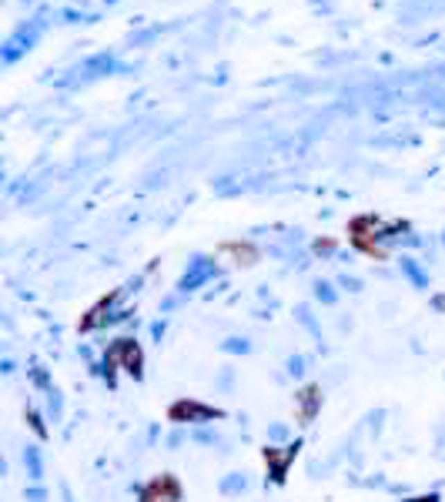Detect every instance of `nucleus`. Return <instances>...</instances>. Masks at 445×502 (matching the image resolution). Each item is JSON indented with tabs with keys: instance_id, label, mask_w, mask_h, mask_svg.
Masks as SVG:
<instances>
[{
	"instance_id": "obj_1",
	"label": "nucleus",
	"mask_w": 445,
	"mask_h": 502,
	"mask_svg": "<svg viewBox=\"0 0 445 502\" xmlns=\"http://www.w3.org/2000/svg\"><path fill=\"white\" fill-rule=\"evenodd\" d=\"M137 285H141V278H134V282H128L124 288L117 291V295H111L107 302H101L87 318H84V329H104V325H114V322H124L128 318V305H124V298L131 295V291H137Z\"/></svg>"
},
{
	"instance_id": "obj_2",
	"label": "nucleus",
	"mask_w": 445,
	"mask_h": 502,
	"mask_svg": "<svg viewBox=\"0 0 445 502\" xmlns=\"http://www.w3.org/2000/svg\"><path fill=\"white\" fill-rule=\"evenodd\" d=\"M40 31H44V17H34L30 24L17 27L10 37L3 40V47H0V60L10 67V64H17L20 58H27V54L34 51V44H37Z\"/></svg>"
},
{
	"instance_id": "obj_3",
	"label": "nucleus",
	"mask_w": 445,
	"mask_h": 502,
	"mask_svg": "<svg viewBox=\"0 0 445 502\" xmlns=\"http://www.w3.org/2000/svg\"><path fill=\"white\" fill-rule=\"evenodd\" d=\"M214 275H218V261L208 258V254H194L191 261H188V268H184V275H181V282H177V291L181 295L198 291L201 285H208Z\"/></svg>"
},
{
	"instance_id": "obj_4",
	"label": "nucleus",
	"mask_w": 445,
	"mask_h": 502,
	"mask_svg": "<svg viewBox=\"0 0 445 502\" xmlns=\"http://www.w3.org/2000/svg\"><path fill=\"white\" fill-rule=\"evenodd\" d=\"M114 71H121L117 58L111 54V51H101V54H91L87 60H80V64L74 67V71H71V74H74V80H97V78H107V74H114Z\"/></svg>"
},
{
	"instance_id": "obj_5",
	"label": "nucleus",
	"mask_w": 445,
	"mask_h": 502,
	"mask_svg": "<svg viewBox=\"0 0 445 502\" xmlns=\"http://www.w3.org/2000/svg\"><path fill=\"white\" fill-rule=\"evenodd\" d=\"M225 412L221 408H211V406H201V402H194V399H181L171 406V419L175 422H191V425H208L214 419H221Z\"/></svg>"
},
{
	"instance_id": "obj_6",
	"label": "nucleus",
	"mask_w": 445,
	"mask_h": 502,
	"mask_svg": "<svg viewBox=\"0 0 445 502\" xmlns=\"http://www.w3.org/2000/svg\"><path fill=\"white\" fill-rule=\"evenodd\" d=\"M107 358H111V362H121L134 379H141V348H137L134 338H117L114 348L107 352Z\"/></svg>"
},
{
	"instance_id": "obj_7",
	"label": "nucleus",
	"mask_w": 445,
	"mask_h": 502,
	"mask_svg": "<svg viewBox=\"0 0 445 502\" xmlns=\"http://www.w3.org/2000/svg\"><path fill=\"white\" fill-rule=\"evenodd\" d=\"M181 492H177V483L171 476H161L148 489H141V502H177Z\"/></svg>"
},
{
	"instance_id": "obj_8",
	"label": "nucleus",
	"mask_w": 445,
	"mask_h": 502,
	"mask_svg": "<svg viewBox=\"0 0 445 502\" xmlns=\"http://www.w3.org/2000/svg\"><path fill=\"white\" fill-rule=\"evenodd\" d=\"M295 452H298V442L288 445L285 452H278V449H265V459L271 462V479H274V483H281V479H285V472H288V462L295 459Z\"/></svg>"
},
{
	"instance_id": "obj_9",
	"label": "nucleus",
	"mask_w": 445,
	"mask_h": 502,
	"mask_svg": "<svg viewBox=\"0 0 445 502\" xmlns=\"http://www.w3.org/2000/svg\"><path fill=\"white\" fill-rule=\"evenodd\" d=\"M24 469H27V479H30V483H40V479H44V459H40L37 445H27V449H24Z\"/></svg>"
},
{
	"instance_id": "obj_10",
	"label": "nucleus",
	"mask_w": 445,
	"mask_h": 502,
	"mask_svg": "<svg viewBox=\"0 0 445 502\" xmlns=\"http://www.w3.org/2000/svg\"><path fill=\"white\" fill-rule=\"evenodd\" d=\"M399 265H402V275H405V278L412 282V285H415V288H428V275L422 271V265H419L415 258H408V254H405Z\"/></svg>"
},
{
	"instance_id": "obj_11",
	"label": "nucleus",
	"mask_w": 445,
	"mask_h": 502,
	"mask_svg": "<svg viewBox=\"0 0 445 502\" xmlns=\"http://www.w3.org/2000/svg\"><path fill=\"white\" fill-rule=\"evenodd\" d=\"M311 295H315V302H322V305H335V302H338L335 285H331V282H322V278L311 285Z\"/></svg>"
},
{
	"instance_id": "obj_12",
	"label": "nucleus",
	"mask_w": 445,
	"mask_h": 502,
	"mask_svg": "<svg viewBox=\"0 0 445 502\" xmlns=\"http://www.w3.org/2000/svg\"><path fill=\"white\" fill-rule=\"evenodd\" d=\"M245 489H248V476H245V472H232V476L221 479V492H225V496H238V492H245Z\"/></svg>"
},
{
	"instance_id": "obj_13",
	"label": "nucleus",
	"mask_w": 445,
	"mask_h": 502,
	"mask_svg": "<svg viewBox=\"0 0 445 502\" xmlns=\"http://www.w3.org/2000/svg\"><path fill=\"white\" fill-rule=\"evenodd\" d=\"M295 318H298V322H302V325H305V329H308L311 335L322 342V329H318V322H315V315H311L308 305H298V309H295Z\"/></svg>"
},
{
	"instance_id": "obj_14",
	"label": "nucleus",
	"mask_w": 445,
	"mask_h": 502,
	"mask_svg": "<svg viewBox=\"0 0 445 502\" xmlns=\"http://www.w3.org/2000/svg\"><path fill=\"white\" fill-rule=\"evenodd\" d=\"M221 352H228V355H248V352H252V342L234 335V338H225V342H221Z\"/></svg>"
},
{
	"instance_id": "obj_15",
	"label": "nucleus",
	"mask_w": 445,
	"mask_h": 502,
	"mask_svg": "<svg viewBox=\"0 0 445 502\" xmlns=\"http://www.w3.org/2000/svg\"><path fill=\"white\" fill-rule=\"evenodd\" d=\"M318 399H322V395H318V388H305V392H302V415H305V419H311V415H315Z\"/></svg>"
},
{
	"instance_id": "obj_16",
	"label": "nucleus",
	"mask_w": 445,
	"mask_h": 502,
	"mask_svg": "<svg viewBox=\"0 0 445 502\" xmlns=\"http://www.w3.org/2000/svg\"><path fill=\"white\" fill-rule=\"evenodd\" d=\"M47 412H51V422H60V412H64V399H60L58 388L47 392Z\"/></svg>"
},
{
	"instance_id": "obj_17",
	"label": "nucleus",
	"mask_w": 445,
	"mask_h": 502,
	"mask_svg": "<svg viewBox=\"0 0 445 502\" xmlns=\"http://www.w3.org/2000/svg\"><path fill=\"white\" fill-rule=\"evenodd\" d=\"M285 368H288L291 379H302V375H305V358H302V355H288Z\"/></svg>"
},
{
	"instance_id": "obj_18",
	"label": "nucleus",
	"mask_w": 445,
	"mask_h": 502,
	"mask_svg": "<svg viewBox=\"0 0 445 502\" xmlns=\"http://www.w3.org/2000/svg\"><path fill=\"white\" fill-rule=\"evenodd\" d=\"M24 502H47V489L34 483L30 489H24Z\"/></svg>"
},
{
	"instance_id": "obj_19",
	"label": "nucleus",
	"mask_w": 445,
	"mask_h": 502,
	"mask_svg": "<svg viewBox=\"0 0 445 502\" xmlns=\"http://www.w3.org/2000/svg\"><path fill=\"white\" fill-rule=\"evenodd\" d=\"M30 379H34V386H37V388H44V392H51V379H47V372H44L40 365L30 368Z\"/></svg>"
},
{
	"instance_id": "obj_20",
	"label": "nucleus",
	"mask_w": 445,
	"mask_h": 502,
	"mask_svg": "<svg viewBox=\"0 0 445 502\" xmlns=\"http://www.w3.org/2000/svg\"><path fill=\"white\" fill-rule=\"evenodd\" d=\"M194 442L214 445V442H218V432H211V429H198V432H194Z\"/></svg>"
},
{
	"instance_id": "obj_21",
	"label": "nucleus",
	"mask_w": 445,
	"mask_h": 502,
	"mask_svg": "<svg viewBox=\"0 0 445 502\" xmlns=\"http://www.w3.org/2000/svg\"><path fill=\"white\" fill-rule=\"evenodd\" d=\"M184 439H188V432H184V429H175V432L168 435V449H181Z\"/></svg>"
},
{
	"instance_id": "obj_22",
	"label": "nucleus",
	"mask_w": 445,
	"mask_h": 502,
	"mask_svg": "<svg viewBox=\"0 0 445 502\" xmlns=\"http://www.w3.org/2000/svg\"><path fill=\"white\" fill-rule=\"evenodd\" d=\"M338 285H342V288H349V291H362V282H358V278H349V275H342V278H338Z\"/></svg>"
},
{
	"instance_id": "obj_23",
	"label": "nucleus",
	"mask_w": 445,
	"mask_h": 502,
	"mask_svg": "<svg viewBox=\"0 0 445 502\" xmlns=\"http://www.w3.org/2000/svg\"><path fill=\"white\" fill-rule=\"evenodd\" d=\"M30 425H34V432H37V435H47V425L40 422L37 412H30Z\"/></svg>"
},
{
	"instance_id": "obj_24",
	"label": "nucleus",
	"mask_w": 445,
	"mask_h": 502,
	"mask_svg": "<svg viewBox=\"0 0 445 502\" xmlns=\"http://www.w3.org/2000/svg\"><path fill=\"white\" fill-rule=\"evenodd\" d=\"M271 439H285V435H288V429H285V425L278 422V425H271V432H268Z\"/></svg>"
},
{
	"instance_id": "obj_25",
	"label": "nucleus",
	"mask_w": 445,
	"mask_h": 502,
	"mask_svg": "<svg viewBox=\"0 0 445 502\" xmlns=\"http://www.w3.org/2000/svg\"><path fill=\"white\" fill-rule=\"evenodd\" d=\"M164 329H168L164 322H155V325H151V335H155V342H161V338H164Z\"/></svg>"
},
{
	"instance_id": "obj_26",
	"label": "nucleus",
	"mask_w": 445,
	"mask_h": 502,
	"mask_svg": "<svg viewBox=\"0 0 445 502\" xmlns=\"http://www.w3.org/2000/svg\"><path fill=\"white\" fill-rule=\"evenodd\" d=\"M0 372H3V375H10V372H14V362H10V358H3V365H0Z\"/></svg>"
},
{
	"instance_id": "obj_27",
	"label": "nucleus",
	"mask_w": 445,
	"mask_h": 502,
	"mask_svg": "<svg viewBox=\"0 0 445 502\" xmlns=\"http://www.w3.org/2000/svg\"><path fill=\"white\" fill-rule=\"evenodd\" d=\"M104 3H107V7H111V3H117V0H104Z\"/></svg>"
},
{
	"instance_id": "obj_28",
	"label": "nucleus",
	"mask_w": 445,
	"mask_h": 502,
	"mask_svg": "<svg viewBox=\"0 0 445 502\" xmlns=\"http://www.w3.org/2000/svg\"><path fill=\"white\" fill-rule=\"evenodd\" d=\"M24 3H30V0H24Z\"/></svg>"
}]
</instances>
